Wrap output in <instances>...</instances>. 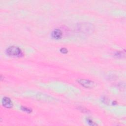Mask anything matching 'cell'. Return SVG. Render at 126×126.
<instances>
[{
  "label": "cell",
  "mask_w": 126,
  "mask_h": 126,
  "mask_svg": "<svg viewBox=\"0 0 126 126\" xmlns=\"http://www.w3.org/2000/svg\"><path fill=\"white\" fill-rule=\"evenodd\" d=\"M6 53L9 56L13 57H19L22 55L21 49L15 46H11L8 47L6 50Z\"/></svg>",
  "instance_id": "cell-1"
},
{
  "label": "cell",
  "mask_w": 126,
  "mask_h": 126,
  "mask_svg": "<svg viewBox=\"0 0 126 126\" xmlns=\"http://www.w3.org/2000/svg\"><path fill=\"white\" fill-rule=\"evenodd\" d=\"M78 28L81 32L85 33H91L94 31V27L93 25L87 23L79 24Z\"/></svg>",
  "instance_id": "cell-2"
},
{
  "label": "cell",
  "mask_w": 126,
  "mask_h": 126,
  "mask_svg": "<svg viewBox=\"0 0 126 126\" xmlns=\"http://www.w3.org/2000/svg\"><path fill=\"white\" fill-rule=\"evenodd\" d=\"M78 82L82 86L86 87V88H91L93 87L94 85V82L92 81L88 80V79H80L78 80Z\"/></svg>",
  "instance_id": "cell-3"
},
{
  "label": "cell",
  "mask_w": 126,
  "mask_h": 126,
  "mask_svg": "<svg viewBox=\"0 0 126 126\" xmlns=\"http://www.w3.org/2000/svg\"><path fill=\"white\" fill-rule=\"evenodd\" d=\"M62 32L60 29H55L51 33V36L55 39H60L62 36Z\"/></svg>",
  "instance_id": "cell-4"
},
{
  "label": "cell",
  "mask_w": 126,
  "mask_h": 126,
  "mask_svg": "<svg viewBox=\"0 0 126 126\" xmlns=\"http://www.w3.org/2000/svg\"><path fill=\"white\" fill-rule=\"evenodd\" d=\"M2 104L6 108H11L13 106V104L11 99L8 97H4L2 99Z\"/></svg>",
  "instance_id": "cell-5"
},
{
  "label": "cell",
  "mask_w": 126,
  "mask_h": 126,
  "mask_svg": "<svg viewBox=\"0 0 126 126\" xmlns=\"http://www.w3.org/2000/svg\"><path fill=\"white\" fill-rule=\"evenodd\" d=\"M124 55V54L123 53V52H121V51H118L115 53V56L118 58H122Z\"/></svg>",
  "instance_id": "cell-6"
},
{
  "label": "cell",
  "mask_w": 126,
  "mask_h": 126,
  "mask_svg": "<svg viewBox=\"0 0 126 126\" xmlns=\"http://www.w3.org/2000/svg\"><path fill=\"white\" fill-rule=\"evenodd\" d=\"M21 109L23 111H26V112H28V113H31V112H32L31 109H29V108H28V107H25V106H21Z\"/></svg>",
  "instance_id": "cell-7"
},
{
  "label": "cell",
  "mask_w": 126,
  "mask_h": 126,
  "mask_svg": "<svg viewBox=\"0 0 126 126\" xmlns=\"http://www.w3.org/2000/svg\"><path fill=\"white\" fill-rule=\"evenodd\" d=\"M87 122L90 125H91V126H94V125H96V124H95L91 119H87Z\"/></svg>",
  "instance_id": "cell-8"
},
{
  "label": "cell",
  "mask_w": 126,
  "mask_h": 126,
  "mask_svg": "<svg viewBox=\"0 0 126 126\" xmlns=\"http://www.w3.org/2000/svg\"><path fill=\"white\" fill-rule=\"evenodd\" d=\"M60 51L63 53H66L67 52V50L65 48H62L61 49Z\"/></svg>",
  "instance_id": "cell-9"
}]
</instances>
